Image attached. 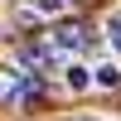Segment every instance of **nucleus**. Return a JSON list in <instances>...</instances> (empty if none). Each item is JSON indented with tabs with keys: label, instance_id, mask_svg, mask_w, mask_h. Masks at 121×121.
I'll list each match as a JSON object with an SVG mask.
<instances>
[{
	"label": "nucleus",
	"instance_id": "obj_6",
	"mask_svg": "<svg viewBox=\"0 0 121 121\" xmlns=\"http://www.w3.org/2000/svg\"><path fill=\"white\" fill-rule=\"evenodd\" d=\"M102 29H107V39H112V48L121 53V5L112 10V15H107V24H102Z\"/></svg>",
	"mask_w": 121,
	"mask_h": 121
},
{
	"label": "nucleus",
	"instance_id": "obj_3",
	"mask_svg": "<svg viewBox=\"0 0 121 121\" xmlns=\"http://www.w3.org/2000/svg\"><path fill=\"white\" fill-rule=\"evenodd\" d=\"M58 73H63V87L68 92H92V63H82V58H68L63 68H58Z\"/></svg>",
	"mask_w": 121,
	"mask_h": 121
},
{
	"label": "nucleus",
	"instance_id": "obj_1",
	"mask_svg": "<svg viewBox=\"0 0 121 121\" xmlns=\"http://www.w3.org/2000/svg\"><path fill=\"white\" fill-rule=\"evenodd\" d=\"M39 73H29V68H5L0 73V102L5 107H29L39 97Z\"/></svg>",
	"mask_w": 121,
	"mask_h": 121
},
{
	"label": "nucleus",
	"instance_id": "obj_5",
	"mask_svg": "<svg viewBox=\"0 0 121 121\" xmlns=\"http://www.w3.org/2000/svg\"><path fill=\"white\" fill-rule=\"evenodd\" d=\"M68 5H73V0H24V10H29V15H39V19H58Z\"/></svg>",
	"mask_w": 121,
	"mask_h": 121
},
{
	"label": "nucleus",
	"instance_id": "obj_2",
	"mask_svg": "<svg viewBox=\"0 0 121 121\" xmlns=\"http://www.w3.org/2000/svg\"><path fill=\"white\" fill-rule=\"evenodd\" d=\"M44 44L53 48L58 58H63V53H78V48H87V44H92V29L68 19V24H53V29H48V39H44Z\"/></svg>",
	"mask_w": 121,
	"mask_h": 121
},
{
	"label": "nucleus",
	"instance_id": "obj_4",
	"mask_svg": "<svg viewBox=\"0 0 121 121\" xmlns=\"http://www.w3.org/2000/svg\"><path fill=\"white\" fill-rule=\"evenodd\" d=\"M92 82L97 87H121V58H97L92 63Z\"/></svg>",
	"mask_w": 121,
	"mask_h": 121
}]
</instances>
